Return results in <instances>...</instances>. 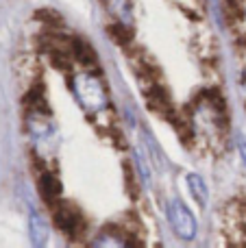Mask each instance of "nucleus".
Returning a JSON list of instances; mask_svg holds the SVG:
<instances>
[{"instance_id":"6","label":"nucleus","mask_w":246,"mask_h":248,"mask_svg":"<svg viewBox=\"0 0 246 248\" xmlns=\"http://www.w3.org/2000/svg\"><path fill=\"white\" fill-rule=\"evenodd\" d=\"M29 227H31V240H33V244H37V246L46 244V240H48V222L37 214V211L31 214V224Z\"/></svg>"},{"instance_id":"5","label":"nucleus","mask_w":246,"mask_h":248,"mask_svg":"<svg viewBox=\"0 0 246 248\" xmlns=\"http://www.w3.org/2000/svg\"><path fill=\"white\" fill-rule=\"evenodd\" d=\"M39 194H42V198L48 202V205H55V202L59 201V196H61L59 179L52 176V174H44L42 179H39Z\"/></svg>"},{"instance_id":"10","label":"nucleus","mask_w":246,"mask_h":248,"mask_svg":"<svg viewBox=\"0 0 246 248\" xmlns=\"http://www.w3.org/2000/svg\"><path fill=\"white\" fill-rule=\"evenodd\" d=\"M109 33H111V37L116 39L120 46H124V44H129L131 42V37H133V33H131V29H129V24H113L111 29H109Z\"/></svg>"},{"instance_id":"11","label":"nucleus","mask_w":246,"mask_h":248,"mask_svg":"<svg viewBox=\"0 0 246 248\" xmlns=\"http://www.w3.org/2000/svg\"><path fill=\"white\" fill-rule=\"evenodd\" d=\"M238 148H240V157H242V161H244V166H246V141H240Z\"/></svg>"},{"instance_id":"8","label":"nucleus","mask_w":246,"mask_h":248,"mask_svg":"<svg viewBox=\"0 0 246 248\" xmlns=\"http://www.w3.org/2000/svg\"><path fill=\"white\" fill-rule=\"evenodd\" d=\"M105 7L122 22V24H129L131 22V0H103Z\"/></svg>"},{"instance_id":"2","label":"nucleus","mask_w":246,"mask_h":248,"mask_svg":"<svg viewBox=\"0 0 246 248\" xmlns=\"http://www.w3.org/2000/svg\"><path fill=\"white\" fill-rule=\"evenodd\" d=\"M168 220L172 231L181 240H194L196 237V218L179 198H172L168 202Z\"/></svg>"},{"instance_id":"9","label":"nucleus","mask_w":246,"mask_h":248,"mask_svg":"<svg viewBox=\"0 0 246 248\" xmlns=\"http://www.w3.org/2000/svg\"><path fill=\"white\" fill-rule=\"evenodd\" d=\"M187 185H190V192H192V196L196 198V202H199L200 207L207 205V187H205V181L200 179L199 174H190L187 176Z\"/></svg>"},{"instance_id":"4","label":"nucleus","mask_w":246,"mask_h":248,"mask_svg":"<svg viewBox=\"0 0 246 248\" xmlns=\"http://www.w3.org/2000/svg\"><path fill=\"white\" fill-rule=\"evenodd\" d=\"M146 100H148V105H151L153 111L161 113V116H166V118L177 116V113L172 111V103H170L168 94H166L159 85H153L151 90L146 92Z\"/></svg>"},{"instance_id":"1","label":"nucleus","mask_w":246,"mask_h":248,"mask_svg":"<svg viewBox=\"0 0 246 248\" xmlns=\"http://www.w3.org/2000/svg\"><path fill=\"white\" fill-rule=\"evenodd\" d=\"M72 92L77 96L78 105L87 113H100L107 107V92H105L103 83L96 77H92V74H78V77H74Z\"/></svg>"},{"instance_id":"3","label":"nucleus","mask_w":246,"mask_h":248,"mask_svg":"<svg viewBox=\"0 0 246 248\" xmlns=\"http://www.w3.org/2000/svg\"><path fill=\"white\" fill-rule=\"evenodd\" d=\"M50 207H55V209H52L55 224L65 233V235L77 237L78 233L83 231V216L78 214L77 207H72L70 202H61V201H57L55 205H50Z\"/></svg>"},{"instance_id":"7","label":"nucleus","mask_w":246,"mask_h":248,"mask_svg":"<svg viewBox=\"0 0 246 248\" xmlns=\"http://www.w3.org/2000/svg\"><path fill=\"white\" fill-rule=\"evenodd\" d=\"M72 57L78 61L81 65H94L96 63V52L83 39H72Z\"/></svg>"}]
</instances>
